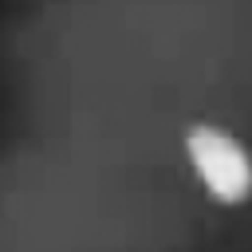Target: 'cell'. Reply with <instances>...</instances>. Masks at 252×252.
Masks as SVG:
<instances>
[{
  "mask_svg": "<svg viewBox=\"0 0 252 252\" xmlns=\"http://www.w3.org/2000/svg\"><path fill=\"white\" fill-rule=\"evenodd\" d=\"M181 154L209 201L220 209H244L252 201V150L232 130L217 122H193L181 134Z\"/></svg>",
  "mask_w": 252,
  "mask_h": 252,
  "instance_id": "cell-1",
  "label": "cell"
}]
</instances>
